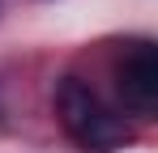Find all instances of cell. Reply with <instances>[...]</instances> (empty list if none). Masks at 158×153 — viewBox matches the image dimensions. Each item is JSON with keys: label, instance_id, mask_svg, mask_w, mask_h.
Masks as SVG:
<instances>
[{"label": "cell", "instance_id": "2", "mask_svg": "<svg viewBox=\"0 0 158 153\" xmlns=\"http://www.w3.org/2000/svg\"><path fill=\"white\" fill-rule=\"evenodd\" d=\"M115 85L128 111L137 115H154L158 106V55L150 43H128V51L115 64Z\"/></svg>", "mask_w": 158, "mask_h": 153}, {"label": "cell", "instance_id": "1", "mask_svg": "<svg viewBox=\"0 0 158 153\" xmlns=\"http://www.w3.org/2000/svg\"><path fill=\"white\" fill-rule=\"evenodd\" d=\"M56 111H60V124L64 132L77 140L85 153H111L124 149L132 140V124L124 115H115L85 81L77 76H64L60 89H56Z\"/></svg>", "mask_w": 158, "mask_h": 153}]
</instances>
